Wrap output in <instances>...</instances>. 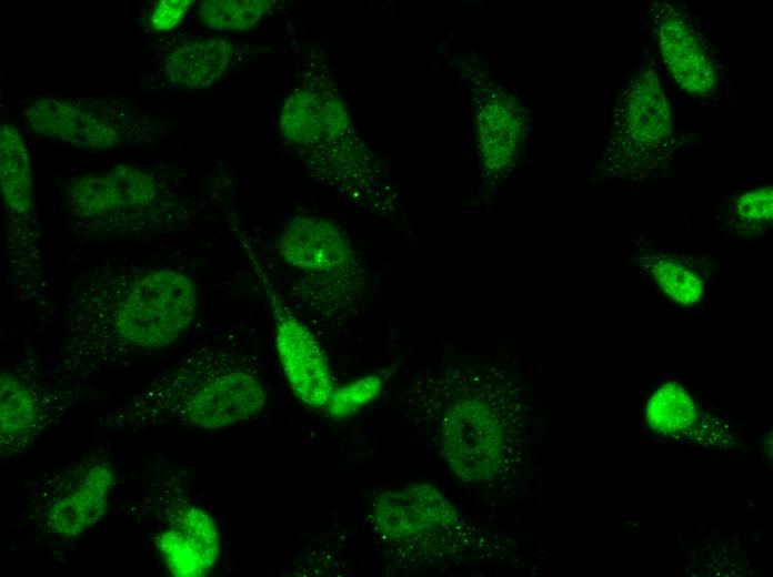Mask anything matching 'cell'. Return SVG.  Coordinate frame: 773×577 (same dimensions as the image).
<instances>
[{
  "label": "cell",
  "instance_id": "obj_20",
  "mask_svg": "<svg viewBox=\"0 0 773 577\" xmlns=\"http://www.w3.org/2000/svg\"><path fill=\"white\" fill-rule=\"evenodd\" d=\"M772 185L741 194L733 205L734 224L742 234L759 235L772 223Z\"/></svg>",
  "mask_w": 773,
  "mask_h": 577
},
{
  "label": "cell",
  "instance_id": "obj_15",
  "mask_svg": "<svg viewBox=\"0 0 773 577\" xmlns=\"http://www.w3.org/2000/svg\"><path fill=\"white\" fill-rule=\"evenodd\" d=\"M0 416L1 456H10L30 445L48 423L49 409L30 382L1 372Z\"/></svg>",
  "mask_w": 773,
  "mask_h": 577
},
{
  "label": "cell",
  "instance_id": "obj_9",
  "mask_svg": "<svg viewBox=\"0 0 773 577\" xmlns=\"http://www.w3.org/2000/svg\"><path fill=\"white\" fill-rule=\"evenodd\" d=\"M258 274L274 322L278 358L293 394L303 404L325 407L335 388L328 357L312 332L290 310L261 267Z\"/></svg>",
  "mask_w": 773,
  "mask_h": 577
},
{
  "label": "cell",
  "instance_id": "obj_8",
  "mask_svg": "<svg viewBox=\"0 0 773 577\" xmlns=\"http://www.w3.org/2000/svg\"><path fill=\"white\" fill-rule=\"evenodd\" d=\"M103 102L43 98L24 110V118L38 134L64 144L107 150L122 141L141 140L129 132L138 128L133 113L117 114L124 109L103 108Z\"/></svg>",
  "mask_w": 773,
  "mask_h": 577
},
{
  "label": "cell",
  "instance_id": "obj_6",
  "mask_svg": "<svg viewBox=\"0 0 773 577\" xmlns=\"http://www.w3.org/2000/svg\"><path fill=\"white\" fill-rule=\"evenodd\" d=\"M371 525L382 546L406 563H420L443 549L450 554L469 532L453 506L429 484H411L383 493L371 510Z\"/></svg>",
  "mask_w": 773,
  "mask_h": 577
},
{
  "label": "cell",
  "instance_id": "obj_17",
  "mask_svg": "<svg viewBox=\"0 0 773 577\" xmlns=\"http://www.w3.org/2000/svg\"><path fill=\"white\" fill-rule=\"evenodd\" d=\"M640 264L663 294L674 303L695 306L701 302L705 291L704 281L685 262L653 251L642 256Z\"/></svg>",
  "mask_w": 773,
  "mask_h": 577
},
{
  "label": "cell",
  "instance_id": "obj_10",
  "mask_svg": "<svg viewBox=\"0 0 773 577\" xmlns=\"http://www.w3.org/2000/svg\"><path fill=\"white\" fill-rule=\"evenodd\" d=\"M664 64L686 93L710 97L719 88L716 62L705 38L680 4L656 2L650 12Z\"/></svg>",
  "mask_w": 773,
  "mask_h": 577
},
{
  "label": "cell",
  "instance_id": "obj_4",
  "mask_svg": "<svg viewBox=\"0 0 773 577\" xmlns=\"http://www.w3.org/2000/svg\"><path fill=\"white\" fill-rule=\"evenodd\" d=\"M197 288L187 275L150 271L135 279L97 333L114 353L162 348L177 341L193 322Z\"/></svg>",
  "mask_w": 773,
  "mask_h": 577
},
{
  "label": "cell",
  "instance_id": "obj_7",
  "mask_svg": "<svg viewBox=\"0 0 773 577\" xmlns=\"http://www.w3.org/2000/svg\"><path fill=\"white\" fill-rule=\"evenodd\" d=\"M278 249L281 257L304 281L305 297L330 307L347 293L354 270V254L344 233L334 223L299 215L283 226Z\"/></svg>",
  "mask_w": 773,
  "mask_h": 577
},
{
  "label": "cell",
  "instance_id": "obj_5",
  "mask_svg": "<svg viewBox=\"0 0 773 577\" xmlns=\"http://www.w3.org/2000/svg\"><path fill=\"white\" fill-rule=\"evenodd\" d=\"M428 423L432 442L458 478L488 487L502 484L511 453L502 408L484 396L465 395L448 402Z\"/></svg>",
  "mask_w": 773,
  "mask_h": 577
},
{
  "label": "cell",
  "instance_id": "obj_1",
  "mask_svg": "<svg viewBox=\"0 0 773 577\" xmlns=\"http://www.w3.org/2000/svg\"><path fill=\"white\" fill-rule=\"evenodd\" d=\"M265 405L264 384L244 357L201 348L98 423L111 431L163 425L215 431L255 419Z\"/></svg>",
  "mask_w": 773,
  "mask_h": 577
},
{
  "label": "cell",
  "instance_id": "obj_18",
  "mask_svg": "<svg viewBox=\"0 0 773 577\" xmlns=\"http://www.w3.org/2000/svg\"><path fill=\"white\" fill-rule=\"evenodd\" d=\"M696 407L689 393L677 383L670 382L659 387L646 406L649 425L663 433L672 434L687 429L695 421Z\"/></svg>",
  "mask_w": 773,
  "mask_h": 577
},
{
  "label": "cell",
  "instance_id": "obj_19",
  "mask_svg": "<svg viewBox=\"0 0 773 577\" xmlns=\"http://www.w3.org/2000/svg\"><path fill=\"white\" fill-rule=\"evenodd\" d=\"M268 0H209L198 10L200 20L218 31H243L254 27L270 11Z\"/></svg>",
  "mask_w": 773,
  "mask_h": 577
},
{
  "label": "cell",
  "instance_id": "obj_21",
  "mask_svg": "<svg viewBox=\"0 0 773 577\" xmlns=\"http://www.w3.org/2000/svg\"><path fill=\"white\" fill-rule=\"evenodd\" d=\"M192 3L193 1L191 0L159 1L151 13L152 27L159 31H167L175 28Z\"/></svg>",
  "mask_w": 773,
  "mask_h": 577
},
{
  "label": "cell",
  "instance_id": "obj_3",
  "mask_svg": "<svg viewBox=\"0 0 773 577\" xmlns=\"http://www.w3.org/2000/svg\"><path fill=\"white\" fill-rule=\"evenodd\" d=\"M673 148L671 107L656 71L643 63L616 95L600 166L610 179L638 180L661 166Z\"/></svg>",
  "mask_w": 773,
  "mask_h": 577
},
{
  "label": "cell",
  "instance_id": "obj_11",
  "mask_svg": "<svg viewBox=\"0 0 773 577\" xmlns=\"http://www.w3.org/2000/svg\"><path fill=\"white\" fill-rule=\"evenodd\" d=\"M114 480L109 462L96 459L78 465L43 502L42 528L62 539L82 535L106 513Z\"/></svg>",
  "mask_w": 773,
  "mask_h": 577
},
{
  "label": "cell",
  "instance_id": "obj_12",
  "mask_svg": "<svg viewBox=\"0 0 773 577\" xmlns=\"http://www.w3.org/2000/svg\"><path fill=\"white\" fill-rule=\"evenodd\" d=\"M471 87L480 163L489 174L503 173L520 155L528 131L520 100L491 78Z\"/></svg>",
  "mask_w": 773,
  "mask_h": 577
},
{
  "label": "cell",
  "instance_id": "obj_16",
  "mask_svg": "<svg viewBox=\"0 0 773 577\" xmlns=\"http://www.w3.org/2000/svg\"><path fill=\"white\" fill-rule=\"evenodd\" d=\"M0 176L9 209L26 215L33 207V185L28 152L20 131L10 123L0 126Z\"/></svg>",
  "mask_w": 773,
  "mask_h": 577
},
{
  "label": "cell",
  "instance_id": "obj_2",
  "mask_svg": "<svg viewBox=\"0 0 773 577\" xmlns=\"http://www.w3.org/2000/svg\"><path fill=\"white\" fill-rule=\"evenodd\" d=\"M312 59L281 105V135L314 180L343 199L386 200L375 155L355 131L327 65Z\"/></svg>",
  "mask_w": 773,
  "mask_h": 577
},
{
  "label": "cell",
  "instance_id": "obj_14",
  "mask_svg": "<svg viewBox=\"0 0 773 577\" xmlns=\"http://www.w3.org/2000/svg\"><path fill=\"white\" fill-rule=\"evenodd\" d=\"M241 48L227 38L200 37L175 48L164 58L171 83L188 90L214 84L240 59Z\"/></svg>",
  "mask_w": 773,
  "mask_h": 577
},
{
  "label": "cell",
  "instance_id": "obj_13",
  "mask_svg": "<svg viewBox=\"0 0 773 577\" xmlns=\"http://www.w3.org/2000/svg\"><path fill=\"white\" fill-rule=\"evenodd\" d=\"M162 186L158 175L132 165H118L109 173L93 174L89 185L92 220L114 214L141 213L160 202Z\"/></svg>",
  "mask_w": 773,
  "mask_h": 577
}]
</instances>
